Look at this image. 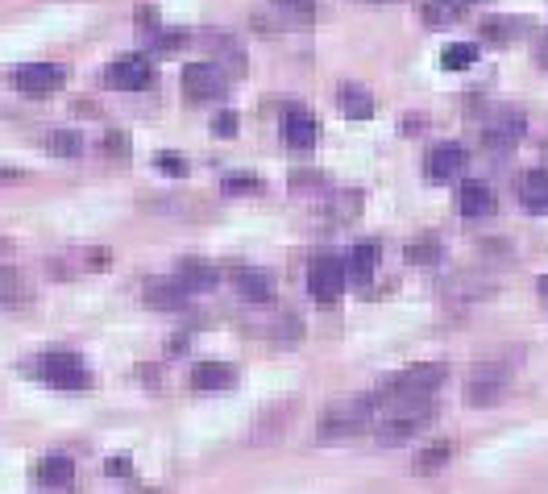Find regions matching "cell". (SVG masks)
Here are the masks:
<instances>
[{"label":"cell","instance_id":"1","mask_svg":"<svg viewBox=\"0 0 548 494\" xmlns=\"http://www.w3.org/2000/svg\"><path fill=\"white\" fill-rule=\"evenodd\" d=\"M378 395L387 399V407L374 420V441L382 449L403 445L432 424V395H395V391H378Z\"/></svg>","mask_w":548,"mask_h":494},{"label":"cell","instance_id":"2","mask_svg":"<svg viewBox=\"0 0 548 494\" xmlns=\"http://www.w3.org/2000/svg\"><path fill=\"white\" fill-rule=\"evenodd\" d=\"M378 395H353V399H341V403H333L320 416V428H316V436L320 441H345V436H358V432H366L374 420H378Z\"/></svg>","mask_w":548,"mask_h":494},{"label":"cell","instance_id":"3","mask_svg":"<svg viewBox=\"0 0 548 494\" xmlns=\"http://www.w3.org/2000/svg\"><path fill=\"white\" fill-rule=\"evenodd\" d=\"M38 378H46L50 387H63V391H88L92 387V374L84 366V358H79L75 349H50L42 353V362L34 366Z\"/></svg>","mask_w":548,"mask_h":494},{"label":"cell","instance_id":"4","mask_svg":"<svg viewBox=\"0 0 548 494\" xmlns=\"http://www.w3.org/2000/svg\"><path fill=\"white\" fill-rule=\"evenodd\" d=\"M345 287H349V274H345L341 258H333V254L312 258V266H308V291H312L316 304H324V308L337 304Z\"/></svg>","mask_w":548,"mask_h":494},{"label":"cell","instance_id":"5","mask_svg":"<svg viewBox=\"0 0 548 494\" xmlns=\"http://www.w3.org/2000/svg\"><path fill=\"white\" fill-rule=\"evenodd\" d=\"M104 84L117 88V92H146L154 84V67H150V59H142V54H125V59L104 67Z\"/></svg>","mask_w":548,"mask_h":494},{"label":"cell","instance_id":"6","mask_svg":"<svg viewBox=\"0 0 548 494\" xmlns=\"http://www.w3.org/2000/svg\"><path fill=\"white\" fill-rule=\"evenodd\" d=\"M524 129H528L524 113H515V108H503L499 117H490V121H486V129H482V146H486V150H499V154H507V150H515V146H519V137H524Z\"/></svg>","mask_w":548,"mask_h":494},{"label":"cell","instance_id":"7","mask_svg":"<svg viewBox=\"0 0 548 494\" xmlns=\"http://www.w3.org/2000/svg\"><path fill=\"white\" fill-rule=\"evenodd\" d=\"M229 84V75L216 67V63H191L183 71V92L187 100H212V96H221Z\"/></svg>","mask_w":548,"mask_h":494},{"label":"cell","instance_id":"8","mask_svg":"<svg viewBox=\"0 0 548 494\" xmlns=\"http://www.w3.org/2000/svg\"><path fill=\"white\" fill-rule=\"evenodd\" d=\"M13 79H17V88H21L25 96H50V92L63 88L67 71L54 67V63H25V67H17Z\"/></svg>","mask_w":548,"mask_h":494},{"label":"cell","instance_id":"9","mask_svg":"<svg viewBox=\"0 0 548 494\" xmlns=\"http://www.w3.org/2000/svg\"><path fill=\"white\" fill-rule=\"evenodd\" d=\"M507 391V370L503 366H478L470 374V387H465V399L474 407H486V403H499Z\"/></svg>","mask_w":548,"mask_h":494},{"label":"cell","instance_id":"10","mask_svg":"<svg viewBox=\"0 0 548 494\" xmlns=\"http://www.w3.org/2000/svg\"><path fill=\"white\" fill-rule=\"evenodd\" d=\"M229 283L237 287V295L245 299V304H270V299H274V279H270V270L237 266V270L229 274Z\"/></svg>","mask_w":548,"mask_h":494},{"label":"cell","instance_id":"11","mask_svg":"<svg viewBox=\"0 0 548 494\" xmlns=\"http://www.w3.org/2000/svg\"><path fill=\"white\" fill-rule=\"evenodd\" d=\"M445 378H449V366H411L395 378V387H387V391H395V395H436V387H441Z\"/></svg>","mask_w":548,"mask_h":494},{"label":"cell","instance_id":"12","mask_svg":"<svg viewBox=\"0 0 548 494\" xmlns=\"http://www.w3.org/2000/svg\"><path fill=\"white\" fill-rule=\"evenodd\" d=\"M457 208H461V216H470V221H482V216H495L499 196H495V187H490V183L470 179V183H461Z\"/></svg>","mask_w":548,"mask_h":494},{"label":"cell","instance_id":"13","mask_svg":"<svg viewBox=\"0 0 548 494\" xmlns=\"http://www.w3.org/2000/svg\"><path fill=\"white\" fill-rule=\"evenodd\" d=\"M187 299H191V287L179 279V274H171V279H154V283H146V304L158 308V312H179Z\"/></svg>","mask_w":548,"mask_h":494},{"label":"cell","instance_id":"14","mask_svg":"<svg viewBox=\"0 0 548 494\" xmlns=\"http://www.w3.org/2000/svg\"><path fill=\"white\" fill-rule=\"evenodd\" d=\"M461 171H465V150H461V146L445 142V146H436V150L428 154V179L449 183V179H457Z\"/></svg>","mask_w":548,"mask_h":494},{"label":"cell","instance_id":"15","mask_svg":"<svg viewBox=\"0 0 548 494\" xmlns=\"http://www.w3.org/2000/svg\"><path fill=\"white\" fill-rule=\"evenodd\" d=\"M283 137H287L291 150H312L316 146V117L308 108H291L283 117Z\"/></svg>","mask_w":548,"mask_h":494},{"label":"cell","instance_id":"16","mask_svg":"<svg viewBox=\"0 0 548 494\" xmlns=\"http://www.w3.org/2000/svg\"><path fill=\"white\" fill-rule=\"evenodd\" d=\"M38 482L50 486V490L71 486V482H75V461H71L67 453H46V457L38 461Z\"/></svg>","mask_w":548,"mask_h":494},{"label":"cell","instance_id":"17","mask_svg":"<svg viewBox=\"0 0 548 494\" xmlns=\"http://www.w3.org/2000/svg\"><path fill=\"white\" fill-rule=\"evenodd\" d=\"M233 382H237V370L225 362H200L191 370V387L196 391H229Z\"/></svg>","mask_w":548,"mask_h":494},{"label":"cell","instance_id":"18","mask_svg":"<svg viewBox=\"0 0 548 494\" xmlns=\"http://www.w3.org/2000/svg\"><path fill=\"white\" fill-rule=\"evenodd\" d=\"M374 266H378V245H374V241L353 245V250H349V258H345V274H349V279L358 283V287H366V283H370Z\"/></svg>","mask_w":548,"mask_h":494},{"label":"cell","instance_id":"19","mask_svg":"<svg viewBox=\"0 0 548 494\" xmlns=\"http://www.w3.org/2000/svg\"><path fill=\"white\" fill-rule=\"evenodd\" d=\"M519 200L528 212H548V171H528L519 179Z\"/></svg>","mask_w":548,"mask_h":494},{"label":"cell","instance_id":"20","mask_svg":"<svg viewBox=\"0 0 548 494\" xmlns=\"http://www.w3.org/2000/svg\"><path fill=\"white\" fill-rule=\"evenodd\" d=\"M108 262V250H71V254H63L59 262H54L50 270H59V274H79V270H104Z\"/></svg>","mask_w":548,"mask_h":494},{"label":"cell","instance_id":"21","mask_svg":"<svg viewBox=\"0 0 548 494\" xmlns=\"http://www.w3.org/2000/svg\"><path fill=\"white\" fill-rule=\"evenodd\" d=\"M341 113L349 121H370L374 117V96L362 84H345L341 88Z\"/></svg>","mask_w":548,"mask_h":494},{"label":"cell","instance_id":"22","mask_svg":"<svg viewBox=\"0 0 548 494\" xmlns=\"http://www.w3.org/2000/svg\"><path fill=\"white\" fill-rule=\"evenodd\" d=\"M0 304H5V308L30 304V287H25L21 270H13V266H0Z\"/></svg>","mask_w":548,"mask_h":494},{"label":"cell","instance_id":"23","mask_svg":"<svg viewBox=\"0 0 548 494\" xmlns=\"http://www.w3.org/2000/svg\"><path fill=\"white\" fill-rule=\"evenodd\" d=\"M420 17H424V25H432V30H445V25H453L461 17V0H424Z\"/></svg>","mask_w":548,"mask_h":494},{"label":"cell","instance_id":"24","mask_svg":"<svg viewBox=\"0 0 548 494\" xmlns=\"http://www.w3.org/2000/svg\"><path fill=\"white\" fill-rule=\"evenodd\" d=\"M179 279H183L191 291H212L216 283H221V270L204 266V262H183V266H179Z\"/></svg>","mask_w":548,"mask_h":494},{"label":"cell","instance_id":"25","mask_svg":"<svg viewBox=\"0 0 548 494\" xmlns=\"http://www.w3.org/2000/svg\"><path fill=\"white\" fill-rule=\"evenodd\" d=\"M449 457H453V445L436 441L432 449H424L416 461H411V470H416V474H436V470H445V465H449Z\"/></svg>","mask_w":548,"mask_h":494},{"label":"cell","instance_id":"26","mask_svg":"<svg viewBox=\"0 0 548 494\" xmlns=\"http://www.w3.org/2000/svg\"><path fill=\"white\" fill-rule=\"evenodd\" d=\"M519 34H524V21H519V17H490V21H482V38H490V42H511Z\"/></svg>","mask_w":548,"mask_h":494},{"label":"cell","instance_id":"27","mask_svg":"<svg viewBox=\"0 0 548 494\" xmlns=\"http://www.w3.org/2000/svg\"><path fill=\"white\" fill-rule=\"evenodd\" d=\"M46 150L59 154V158H79V154H84V137L71 133V129H54V133L46 137Z\"/></svg>","mask_w":548,"mask_h":494},{"label":"cell","instance_id":"28","mask_svg":"<svg viewBox=\"0 0 548 494\" xmlns=\"http://www.w3.org/2000/svg\"><path fill=\"white\" fill-rule=\"evenodd\" d=\"M474 63H478V46L474 42H453L441 54V67L445 71H465V67H474Z\"/></svg>","mask_w":548,"mask_h":494},{"label":"cell","instance_id":"29","mask_svg":"<svg viewBox=\"0 0 548 494\" xmlns=\"http://www.w3.org/2000/svg\"><path fill=\"white\" fill-rule=\"evenodd\" d=\"M187 42H191L187 30H158L154 34V54H158V59H167V54H179Z\"/></svg>","mask_w":548,"mask_h":494},{"label":"cell","instance_id":"30","mask_svg":"<svg viewBox=\"0 0 548 494\" xmlns=\"http://www.w3.org/2000/svg\"><path fill=\"white\" fill-rule=\"evenodd\" d=\"M403 254H407L411 266H436V262H441V245H436V241H411Z\"/></svg>","mask_w":548,"mask_h":494},{"label":"cell","instance_id":"31","mask_svg":"<svg viewBox=\"0 0 548 494\" xmlns=\"http://www.w3.org/2000/svg\"><path fill=\"white\" fill-rule=\"evenodd\" d=\"M274 9H283V17H291L295 25H312L316 0H274Z\"/></svg>","mask_w":548,"mask_h":494},{"label":"cell","instance_id":"32","mask_svg":"<svg viewBox=\"0 0 548 494\" xmlns=\"http://www.w3.org/2000/svg\"><path fill=\"white\" fill-rule=\"evenodd\" d=\"M262 191V179L254 175H229L225 179V196H258Z\"/></svg>","mask_w":548,"mask_h":494},{"label":"cell","instance_id":"33","mask_svg":"<svg viewBox=\"0 0 548 494\" xmlns=\"http://www.w3.org/2000/svg\"><path fill=\"white\" fill-rule=\"evenodd\" d=\"M158 171H167L171 179H183V175H187V162H183L179 154L167 150V154H158Z\"/></svg>","mask_w":548,"mask_h":494},{"label":"cell","instance_id":"34","mask_svg":"<svg viewBox=\"0 0 548 494\" xmlns=\"http://www.w3.org/2000/svg\"><path fill=\"white\" fill-rule=\"evenodd\" d=\"M212 133L216 137H233L237 133V113H221V117L212 121Z\"/></svg>","mask_w":548,"mask_h":494},{"label":"cell","instance_id":"35","mask_svg":"<svg viewBox=\"0 0 548 494\" xmlns=\"http://www.w3.org/2000/svg\"><path fill=\"white\" fill-rule=\"evenodd\" d=\"M129 470H133L129 457H108L104 461V474H113V478H129Z\"/></svg>","mask_w":548,"mask_h":494},{"label":"cell","instance_id":"36","mask_svg":"<svg viewBox=\"0 0 548 494\" xmlns=\"http://www.w3.org/2000/svg\"><path fill=\"white\" fill-rule=\"evenodd\" d=\"M104 146H108V150H113L117 158H125V150H129V142H125V133H117V129H113V133H108V137H104Z\"/></svg>","mask_w":548,"mask_h":494},{"label":"cell","instance_id":"37","mask_svg":"<svg viewBox=\"0 0 548 494\" xmlns=\"http://www.w3.org/2000/svg\"><path fill=\"white\" fill-rule=\"evenodd\" d=\"M137 25H142V30H154V25H158L154 5H137Z\"/></svg>","mask_w":548,"mask_h":494},{"label":"cell","instance_id":"38","mask_svg":"<svg viewBox=\"0 0 548 494\" xmlns=\"http://www.w3.org/2000/svg\"><path fill=\"white\" fill-rule=\"evenodd\" d=\"M21 179V171H13V167H0V183H17Z\"/></svg>","mask_w":548,"mask_h":494},{"label":"cell","instance_id":"39","mask_svg":"<svg viewBox=\"0 0 548 494\" xmlns=\"http://www.w3.org/2000/svg\"><path fill=\"white\" fill-rule=\"evenodd\" d=\"M540 63H544V67H548V34H544V38H540Z\"/></svg>","mask_w":548,"mask_h":494},{"label":"cell","instance_id":"40","mask_svg":"<svg viewBox=\"0 0 548 494\" xmlns=\"http://www.w3.org/2000/svg\"><path fill=\"white\" fill-rule=\"evenodd\" d=\"M366 5H391V0H366Z\"/></svg>","mask_w":548,"mask_h":494},{"label":"cell","instance_id":"41","mask_svg":"<svg viewBox=\"0 0 548 494\" xmlns=\"http://www.w3.org/2000/svg\"><path fill=\"white\" fill-rule=\"evenodd\" d=\"M540 287H544V299H548V279H544V283H540Z\"/></svg>","mask_w":548,"mask_h":494},{"label":"cell","instance_id":"42","mask_svg":"<svg viewBox=\"0 0 548 494\" xmlns=\"http://www.w3.org/2000/svg\"><path fill=\"white\" fill-rule=\"evenodd\" d=\"M461 5H465V0H461Z\"/></svg>","mask_w":548,"mask_h":494}]
</instances>
